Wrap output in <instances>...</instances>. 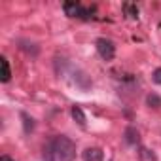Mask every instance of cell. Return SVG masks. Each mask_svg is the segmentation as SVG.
<instances>
[{
  "label": "cell",
  "instance_id": "obj_6",
  "mask_svg": "<svg viewBox=\"0 0 161 161\" xmlns=\"http://www.w3.org/2000/svg\"><path fill=\"white\" fill-rule=\"evenodd\" d=\"M10 78H12L10 63H8V59L2 55V57H0V82H2V84H8V82H10Z\"/></svg>",
  "mask_w": 161,
  "mask_h": 161
},
{
  "label": "cell",
  "instance_id": "obj_14",
  "mask_svg": "<svg viewBox=\"0 0 161 161\" xmlns=\"http://www.w3.org/2000/svg\"><path fill=\"white\" fill-rule=\"evenodd\" d=\"M0 161H15V159H12L8 153H2V155H0Z\"/></svg>",
  "mask_w": 161,
  "mask_h": 161
},
{
  "label": "cell",
  "instance_id": "obj_3",
  "mask_svg": "<svg viewBox=\"0 0 161 161\" xmlns=\"http://www.w3.org/2000/svg\"><path fill=\"white\" fill-rule=\"evenodd\" d=\"M95 47H97V53L101 55L103 61H112L116 57V44L108 38H99L95 42Z\"/></svg>",
  "mask_w": 161,
  "mask_h": 161
},
{
  "label": "cell",
  "instance_id": "obj_4",
  "mask_svg": "<svg viewBox=\"0 0 161 161\" xmlns=\"http://www.w3.org/2000/svg\"><path fill=\"white\" fill-rule=\"evenodd\" d=\"M82 159L84 161H104V152L97 146H91L82 152Z\"/></svg>",
  "mask_w": 161,
  "mask_h": 161
},
{
  "label": "cell",
  "instance_id": "obj_13",
  "mask_svg": "<svg viewBox=\"0 0 161 161\" xmlns=\"http://www.w3.org/2000/svg\"><path fill=\"white\" fill-rule=\"evenodd\" d=\"M152 82H153V84H157V86H161V66H159V68H155V70L152 72Z\"/></svg>",
  "mask_w": 161,
  "mask_h": 161
},
{
  "label": "cell",
  "instance_id": "obj_10",
  "mask_svg": "<svg viewBox=\"0 0 161 161\" xmlns=\"http://www.w3.org/2000/svg\"><path fill=\"white\" fill-rule=\"evenodd\" d=\"M19 47H21L23 51H27L29 55H32V57H36V55H38V51H40V49H38V46H36V44H31L29 40H19Z\"/></svg>",
  "mask_w": 161,
  "mask_h": 161
},
{
  "label": "cell",
  "instance_id": "obj_1",
  "mask_svg": "<svg viewBox=\"0 0 161 161\" xmlns=\"http://www.w3.org/2000/svg\"><path fill=\"white\" fill-rule=\"evenodd\" d=\"M44 161H74L76 159V142L66 135L51 136L42 148Z\"/></svg>",
  "mask_w": 161,
  "mask_h": 161
},
{
  "label": "cell",
  "instance_id": "obj_9",
  "mask_svg": "<svg viewBox=\"0 0 161 161\" xmlns=\"http://www.w3.org/2000/svg\"><path fill=\"white\" fill-rule=\"evenodd\" d=\"M19 116H21V119H23V133H25V135H31V133L34 131V118L29 116L27 112H21Z\"/></svg>",
  "mask_w": 161,
  "mask_h": 161
},
{
  "label": "cell",
  "instance_id": "obj_7",
  "mask_svg": "<svg viewBox=\"0 0 161 161\" xmlns=\"http://www.w3.org/2000/svg\"><path fill=\"white\" fill-rule=\"evenodd\" d=\"M70 116H72V119H74V121H76L80 127H86V123H87V118H86V114H84L82 106L74 104V106L70 108Z\"/></svg>",
  "mask_w": 161,
  "mask_h": 161
},
{
  "label": "cell",
  "instance_id": "obj_8",
  "mask_svg": "<svg viewBox=\"0 0 161 161\" xmlns=\"http://www.w3.org/2000/svg\"><path fill=\"white\" fill-rule=\"evenodd\" d=\"M121 8H123V14H125L129 19L138 21V6H136V4H133V2H125Z\"/></svg>",
  "mask_w": 161,
  "mask_h": 161
},
{
  "label": "cell",
  "instance_id": "obj_12",
  "mask_svg": "<svg viewBox=\"0 0 161 161\" xmlns=\"http://www.w3.org/2000/svg\"><path fill=\"white\" fill-rule=\"evenodd\" d=\"M138 153H140V157H142L144 161H157L155 153H153V152H150L148 148H138Z\"/></svg>",
  "mask_w": 161,
  "mask_h": 161
},
{
  "label": "cell",
  "instance_id": "obj_11",
  "mask_svg": "<svg viewBox=\"0 0 161 161\" xmlns=\"http://www.w3.org/2000/svg\"><path fill=\"white\" fill-rule=\"evenodd\" d=\"M146 104H148L150 108H153V110H159V108H161V97H159L157 93H150V95L146 97Z\"/></svg>",
  "mask_w": 161,
  "mask_h": 161
},
{
  "label": "cell",
  "instance_id": "obj_2",
  "mask_svg": "<svg viewBox=\"0 0 161 161\" xmlns=\"http://www.w3.org/2000/svg\"><path fill=\"white\" fill-rule=\"evenodd\" d=\"M63 10H64V14H66L68 17L84 19V21L93 19V14H95V6L86 8L84 4H80V2H64V4H63Z\"/></svg>",
  "mask_w": 161,
  "mask_h": 161
},
{
  "label": "cell",
  "instance_id": "obj_5",
  "mask_svg": "<svg viewBox=\"0 0 161 161\" xmlns=\"http://www.w3.org/2000/svg\"><path fill=\"white\" fill-rule=\"evenodd\" d=\"M123 140H125L129 146H138L140 135H138V131H136L135 125H127V127H125V131H123Z\"/></svg>",
  "mask_w": 161,
  "mask_h": 161
},
{
  "label": "cell",
  "instance_id": "obj_15",
  "mask_svg": "<svg viewBox=\"0 0 161 161\" xmlns=\"http://www.w3.org/2000/svg\"><path fill=\"white\" fill-rule=\"evenodd\" d=\"M110 161H112V159H110Z\"/></svg>",
  "mask_w": 161,
  "mask_h": 161
}]
</instances>
